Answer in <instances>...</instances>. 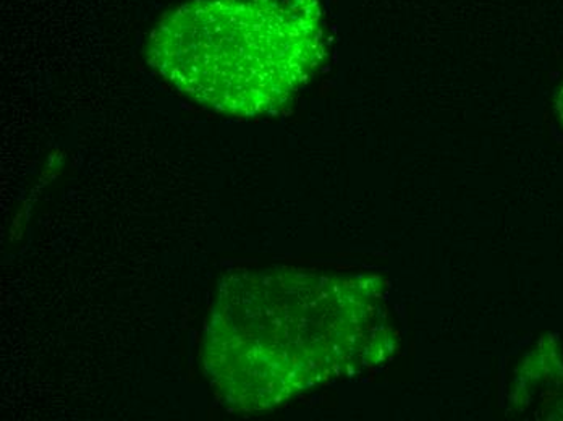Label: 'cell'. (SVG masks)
Returning <instances> with one entry per match:
<instances>
[{"instance_id": "obj_1", "label": "cell", "mask_w": 563, "mask_h": 421, "mask_svg": "<svg viewBox=\"0 0 563 421\" xmlns=\"http://www.w3.org/2000/svg\"><path fill=\"white\" fill-rule=\"evenodd\" d=\"M316 44L310 23L282 3L198 0L161 23L151 54L188 95L246 114L271 104V92L290 90Z\"/></svg>"}]
</instances>
